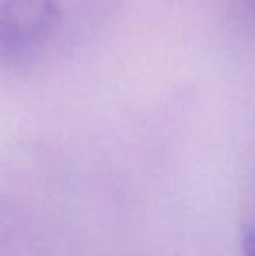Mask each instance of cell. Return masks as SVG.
I'll return each instance as SVG.
<instances>
[{"label":"cell","instance_id":"cell-1","mask_svg":"<svg viewBox=\"0 0 255 256\" xmlns=\"http://www.w3.org/2000/svg\"><path fill=\"white\" fill-rule=\"evenodd\" d=\"M56 24V0H0V64H30L44 51Z\"/></svg>","mask_w":255,"mask_h":256},{"label":"cell","instance_id":"cell-2","mask_svg":"<svg viewBox=\"0 0 255 256\" xmlns=\"http://www.w3.org/2000/svg\"><path fill=\"white\" fill-rule=\"evenodd\" d=\"M241 20L250 28H255V0H239Z\"/></svg>","mask_w":255,"mask_h":256},{"label":"cell","instance_id":"cell-3","mask_svg":"<svg viewBox=\"0 0 255 256\" xmlns=\"http://www.w3.org/2000/svg\"><path fill=\"white\" fill-rule=\"evenodd\" d=\"M241 256H255V230L245 228L241 232Z\"/></svg>","mask_w":255,"mask_h":256}]
</instances>
